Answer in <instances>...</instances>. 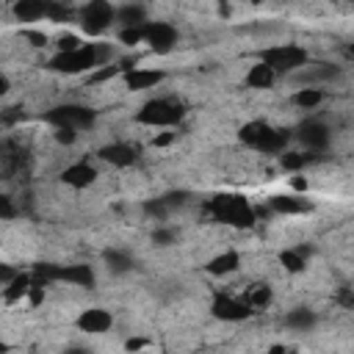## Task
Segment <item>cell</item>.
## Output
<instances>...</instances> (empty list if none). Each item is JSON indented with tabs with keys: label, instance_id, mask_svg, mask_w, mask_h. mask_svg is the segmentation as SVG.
Listing matches in <instances>:
<instances>
[{
	"label": "cell",
	"instance_id": "6da1fadb",
	"mask_svg": "<svg viewBox=\"0 0 354 354\" xmlns=\"http://www.w3.org/2000/svg\"><path fill=\"white\" fill-rule=\"evenodd\" d=\"M207 210L216 221L221 224H230V227H241V230H249L254 227L257 221V210L249 205V199L238 196V194H218L207 202Z\"/></svg>",
	"mask_w": 354,
	"mask_h": 354
},
{
	"label": "cell",
	"instance_id": "7a4b0ae2",
	"mask_svg": "<svg viewBox=\"0 0 354 354\" xmlns=\"http://www.w3.org/2000/svg\"><path fill=\"white\" fill-rule=\"evenodd\" d=\"M183 105L177 100H169V97H160V100H149L141 105V111L136 113V122L138 124H147V127H171L183 119Z\"/></svg>",
	"mask_w": 354,
	"mask_h": 354
},
{
	"label": "cell",
	"instance_id": "3957f363",
	"mask_svg": "<svg viewBox=\"0 0 354 354\" xmlns=\"http://www.w3.org/2000/svg\"><path fill=\"white\" fill-rule=\"evenodd\" d=\"M307 50L299 47V44H277V47H268L260 53V61L274 72V75H288L299 66L307 64Z\"/></svg>",
	"mask_w": 354,
	"mask_h": 354
},
{
	"label": "cell",
	"instance_id": "277c9868",
	"mask_svg": "<svg viewBox=\"0 0 354 354\" xmlns=\"http://www.w3.org/2000/svg\"><path fill=\"white\" fill-rule=\"evenodd\" d=\"M47 66L53 72H61V75H80V72H88L94 66H100L97 61V44H83L72 53H55Z\"/></svg>",
	"mask_w": 354,
	"mask_h": 354
},
{
	"label": "cell",
	"instance_id": "5b68a950",
	"mask_svg": "<svg viewBox=\"0 0 354 354\" xmlns=\"http://www.w3.org/2000/svg\"><path fill=\"white\" fill-rule=\"evenodd\" d=\"M113 22H116V8L111 3H105V0H94V3H88V6L80 8V28L88 36L105 33Z\"/></svg>",
	"mask_w": 354,
	"mask_h": 354
},
{
	"label": "cell",
	"instance_id": "8992f818",
	"mask_svg": "<svg viewBox=\"0 0 354 354\" xmlns=\"http://www.w3.org/2000/svg\"><path fill=\"white\" fill-rule=\"evenodd\" d=\"M53 127H72V130H86L94 124V111L86 108V105H75V102H66V105H58L53 111H47L44 116Z\"/></svg>",
	"mask_w": 354,
	"mask_h": 354
},
{
	"label": "cell",
	"instance_id": "52a82bcc",
	"mask_svg": "<svg viewBox=\"0 0 354 354\" xmlns=\"http://www.w3.org/2000/svg\"><path fill=\"white\" fill-rule=\"evenodd\" d=\"M144 41L149 44L152 53L166 55L177 44V28L169 22H147L144 25Z\"/></svg>",
	"mask_w": 354,
	"mask_h": 354
},
{
	"label": "cell",
	"instance_id": "ba28073f",
	"mask_svg": "<svg viewBox=\"0 0 354 354\" xmlns=\"http://www.w3.org/2000/svg\"><path fill=\"white\" fill-rule=\"evenodd\" d=\"M210 313L216 315V318H221V321H246L254 310L243 301V299H235V296H216L213 299V304H210Z\"/></svg>",
	"mask_w": 354,
	"mask_h": 354
},
{
	"label": "cell",
	"instance_id": "9c48e42d",
	"mask_svg": "<svg viewBox=\"0 0 354 354\" xmlns=\"http://www.w3.org/2000/svg\"><path fill=\"white\" fill-rule=\"evenodd\" d=\"M296 136H299V141L310 152H321L329 144V127L324 122H301L299 130H296Z\"/></svg>",
	"mask_w": 354,
	"mask_h": 354
},
{
	"label": "cell",
	"instance_id": "30bf717a",
	"mask_svg": "<svg viewBox=\"0 0 354 354\" xmlns=\"http://www.w3.org/2000/svg\"><path fill=\"white\" fill-rule=\"evenodd\" d=\"M77 329L80 332H88V335H102V332H108L111 329V324H113V315L108 313V310H102V307H88V310H83L80 315H77Z\"/></svg>",
	"mask_w": 354,
	"mask_h": 354
},
{
	"label": "cell",
	"instance_id": "8fae6325",
	"mask_svg": "<svg viewBox=\"0 0 354 354\" xmlns=\"http://www.w3.org/2000/svg\"><path fill=\"white\" fill-rule=\"evenodd\" d=\"M100 158L105 163H111V166L124 169V166H133L138 160V149L133 144H127V141H113V144H105L100 149Z\"/></svg>",
	"mask_w": 354,
	"mask_h": 354
},
{
	"label": "cell",
	"instance_id": "7c38bea8",
	"mask_svg": "<svg viewBox=\"0 0 354 354\" xmlns=\"http://www.w3.org/2000/svg\"><path fill=\"white\" fill-rule=\"evenodd\" d=\"M94 177H97V169L88 160H77V163H72V166H66L61 171V180L69 188H88L94 183Z\"/></svg>",
	"mask_w": 354,
	"mask_h": 354
},
{
	"label": "cell",
	"instance_id": "4fadbf2b",
	"mask_svg": "<svg viewBox=\"0 0 354 354\" xmlns=\"http://www.w3.org/2000/svg\"><path fill=\"white\" fill-rule=\"evenodd\" d=\"M163 77H166V75H163L160 69H141V66H136L133 72H124V83H127L130 91L152 88V86H158Z\"/></svg>",
	"mask_w": 354,
	"mask_h": 354
},
{
	"label": "cell",
	"instance_id": "5bb4252c",
	"mask_svg": "<svg viewBox=\"0 0 354 354\" xmlns=\"http://www.w3.org/2000/svg\"><path fill=\"white\" fill-rule=\"evenodd\" d=\"M268 207L274 213H282V216H299V213H307L310 210V202L301 199V196H285V194H277L268 199Z\"/></svg>",
	"mask_w": 354,
	"mask_h": 354
},
{
	"label": "cell",
	"instance_id": "9a60e30c",
	"mask_svg": "<svg viewBox=\"0 0 354 354\" xmlns=\"http://www.w3.org/2000/svg\"><path fill=\"white\" fill-rule=\"evenodd\" d=\"M58 282H72V285H77V288H94L97 277H94V268H91V266L77 263V266H61Z\"/></svg>",
	"mask_w": 354,
	"mask_h": 354
},
{
	"label": "cell",
	"instance_id": "2e32d148",
	"mask_svg": "<svg viewBox=\"0 0 354 354\" xmlns=\"http://www.w3.org/2000/svg\"><path fill=\"white\" fill-rule=\"evenodd\" d=\"M238 266H241V254H238L235 249H227V252L216 254V257L205 266V271L213 274V277H227V274L238 271Z\"/></svg>",
	"mask_w": 354,
	"mask_h": 354
},
{
	"label": "cell",
	"instance_id": "e0dca14e",
	"mask_svg": "<svg viewBox=\"0 0 354 354\" xmlns=\"http://www.w3.org/2000/svg\"><path fill=\"white\" fill-rule=\"evenodd\" d=\"M116 22H122V28H144L147 25V8L138 3H127V6L116 8Z\"/></svg>",
	"mask_w": 354,
	"mask_h": 354
},
{
	"label": "cell",
	"instance_id": "ac0fdd59",
	"mask_svg": "<svg viewBox=\"0 0 354 354\" xmlns=\"http://www.w3.org/2000/svg\"><path fill=\"white\" fill-rule=\"evenodd\" d=\"M14 17L19 22H36V19L47 17V3H41V0H19V3H14Z\"/></svg>",
	"mask_w": 354,
	"mask_h": 354
},
{
	"label": "cell",
	"instance_id": "d6986e66",
	"mask_svg": "<svg viewBox=\"0 0 354 354\" xmlns=\"http://www.w3.org/2000/svg\"><path fill=\"white\" fill-rule=\"evenodd\" d=\"M315 313L313 310H307V307H296V310H290L288 315H285V326L288 329H293V332H310L313 326H315Z\"/></svg>",
	"mask_w": 354,
	"mask_h": 354
},
{
	"label": "cell",
	"instance_id": "ffe728a7",
	"mask_svg": "<svg viewBox=\"0 0 354 354\" xmlns=\"http://www.w3.org/2000/svg\"><path fill=\"white\" fill-rule=\"evenodd\" d=\"M271 299H274V293H271V288H268V285H263V282L249 285V288H246V293H243V301H246L252 310H263V307H268V304H271Z\"/></svg>",
	"mask_w": 354,
	"mask_h": 354
},
{
	"label": "cell",
	"instance_id": "44dd1931",
	"mask_svg": "<svg viewBox=\"0 0 354 354\" xmlns=\"http://www.w3.org/2000/svg\"><path fill=\"white\" fill-rule=\"evenodd\" d=\"M274 72L263 64V61H257V64H252L249 66V72H246V86H252V88H268L271 83H274Z\"/></svg>",
	"mask_w": 354,
	"mask_h": 354
},
{
	"label": "cell",
	"instance_id": "7402d4cb",
	"mask_svg": "<svg viewBox=\"0 0 354 354\" xmlns=\"http://www.w3.org/2000/svg\"><path fill=\"white\" fill-rule=\"evenodd\" d=\"M102 260H105V266H108L111 274H127V271H133V257L127 252H122V249H108L102 254Z\"/></svg>",
	"mask_w": 354,
	"mask_h": 354
},
{
	"label": "cell",
	"instance_id": "603a6c76",
	"mask_svg": "<svg viewBox=\"0 0 354 354\" xmlns=\"http://www.w3.org/2000/svg\"><path fill=\"white\" fill-rule=\"evenodd\" d=\"M268 130H271V124H266V122H246V124L241 127V133H238V136H241V141H243V144H249V147H254V149H257Z\"/></svg>",
	"mask_w": 354,
	"mask_h": 354
},
{
	"label": "cell",
	"instance_id": "cb8c5ba5",
	"mask_svg": "<svg viewBox=\"0 0 354 354\" xmlns=\"http://www.w3.org/2000/svg\"><path fill=\"white\" fill-rule=\"evenodd\" d=\"M30 288H33V277L30 274H19L11 285H6V290H3V299L11 304V301H19L22 296H28L30 293Z\"/></svg>",
	"mask_w": 354,
	"mask_h": 354
},
{
	"label": "cell",
	"instance_id": "d4e9b609",
	"mask_svg": "<svg viewBox=\"0 0 354 354\" xmlns=\"http://www.w3.org/2000/svg\"><path fill=\"white\" fill-rule=\"evenodd\" d=\"M293 102H296L299 108H315V105L324 102V91L315 88V86H310V88H299V91L293 94Z\"/></svg>",
	"mask_w": 354,
	"mask_h": 354
},
{
	"label": "cell",
	"instance_id": "484cf974",
	"mask_svg": "<svg viewBox=\"0 0 354 354\" xmlns=\"http://www.w3.org/2000/svg\"><path fill=\"white\" fill-rule=\"evenodd\" d=\"M337 75H340V69H337V66H329V64H318V66L307 69V72L301 75V80H307V83L313 86V83H318V80H332V77H337Z\"/></svg>",
	"mask_w": 354,
	"mask_h": 354
},
{
	"label": "cell",
	"instance_id": "4316f807",
	"mask_svg": "<svg viewBox=\"0 0 354 354\" xmlns=\"http://www.w3.org/2000/svg\"><path fill=\"white\" fill-rule=\"evenodd\" d=\"M279 263L288 268V271H293V274H299V271H304V249H285L282 254H279Z\"/></svg>",
	"mask_w": 354,
	"mask_h": 354
},
{
	"label": "cell",
	"instance_id": "83f0119b",
	"mask_svg": "<svg viewBox=\"0 0 354 354\" xmlns=\"http://www.w3.org/2000/svg\"><path fill=\"white\" fill-rule=\"evenodd\" d=\"M279 163H282L285 171H299L301 166L310 163V155L307 152H282L279 155Z\"/></svg>",
	"mask_w": 354,
	"mask_h": 354
},
{
	"label": "cell",
	"instance_id": "f1b7e54d",
	"mask_svg": "<svg viewBox=\"0 0 354 354\" xmlns=\"http://www.w3.org/2000/svg\"><path fill=\"white\" fill-rule=\"evenodd\" d=\"M72 17H75V11L69 6H64V3H47V19H53V22H69Z\"/></svg>",
	"mask_w": 354,
	"mask_h": 354
},
{
	"label": "cell",
	"instance_id": "f546056e",
	"mask_svg": "<svg viewBox=\"0 0 354 354\" xmlns=\"http://www.w3.org/2000/svg\"><path fill=\"white\" fill-rule=\"evenodd\" d=\"M169 205H166V199L160 196V199H149V202H144V213L147 216H152V218H158V221H163L166 216H169Z\"/></svg>",
	"mask_w": 354,
	"mask_h": 354
},
{
	"label": "cell",
	"instance_id": "4dcf8cb0",
	"mask_svg": "<svg viewBox=\"0 0 354 354\" xmlns=\"http://www.w3.org/2000/svg\"><path fill=\"white\" fill-rule=\"evenodd\" d=\"M119 41L127 44V47H136L144 41V28H122L119 30Z\"/></svg>",
	"mask_w": 354,
	"mask_h": 354
},
{
	"label": "cell",
	"instance_id": "1f68e13d",
	"mask_svg": "<svg viewBox=\"0 0 354 354\" xmlns=\"http://www.w3.org/2000/svg\"><path fill=\"white\" fill-rule=\"evenodd\" d=\"M119 72H124L119 64H108V66L97 69V72L88 77V83H102V80H111V77H113V75H119Z\"/></svg>",
	"mask_w": 354,
	"mask_h": 354
},
{
	"label": "cell",
	"instance_id": "d6a6232c",
	"mask_svg": "<svg viewBox=\"0 0 354 354\" xmlns=\"http://www.w3.org/2000/svg\"><path fill=\"white\" fill-rule=\"evenodd\" d=\"M58 53H72V50H77V47H83V41L75 36V33H64V36H58Z\"/></svg>",
	"mask_w": 354,
	"mask_h": 354
},
{
	"label": "cell",
	"instance_id": "836d02e7",
	"mask_svg": "<svg viewBox=\"0 0 354 354\" xmlns=\"http://www.w3.org/2000/svg\"><path fill=\"white\" fill-rule=\"evenodd\" d=\"M174 241H177V232H174V230L160 227V230L152 232V243H155V246H171Z\"/></svg>",
	"mask_w": 354,
	"mask_h": 354
},
{
	"label": "cell",
	"instance_id": "e575fe53",
	"mask_svg": "<svg viewBox=\"0 0 354 354\" xmlns=\"http://www.w3.org/2000/svg\"><path fill=\"white\" fill-rule=\"evenodd\" d=\"M53 138H55L58 144H75V141H77V130H72V127H55Z\"/></svg>",
	"mask_w": 354,
	"mask_h": 354
},
{
	"label": "cell",
	"instance_id": "d590c367",
	"mask_svg": "<svg viewBox=\"0 0 354 354\" xmlns=\"http://www.w3.org/2000/svg\"><path fill=\"white\" fill-rule=\"evenodd\" d=\"M22 36H25L33 47H47V36H44V33H39V30H22Z\"/></svg>",
	"mask_w": 354,
	"mask_h": 354
},
{
	"label": "cell",
	"instance_id": "8d00e7d4",
	"mask_svg": "<svg viewBox=\"0 0 354 354\" xmlns=\"http://www.w3.org/2000/svg\"><path fill=\"white\" fill-rule=\"evenodd\" d=\"M111 55H113L111 44H105V41H97V61H100V64H105V61H111Z\"/></svg>",
	"mask_w": 354,
	"mask_h": 354
},
{
	"label": "cell",
	"instance_id": "74e56055",
	"mask_svg": "<svg viewBox=\"0 0 354 354\" xmlns=\"http://www.w3.org/2000/svg\"><path fill=\"white\" fill-rule=\"evenodd\" d=\"M163 199H166L169 207H180V205L185 202V194H183V191H171V194H166Z\"/></svg>",
	"mask_w": 354,
	"mask_h": 354
},
{
	"label": "cell",
	"instance_id": "f35d334b",
	"mask_svg": "<svg viewBox=\"0 0 354 354\" xmlns=\"http://www.w3.org/2000/svg\"><path fill=\"white\" fill-rule=\"evenodd\" d=\"M0 216L3 218H14V205L8 196H0Z\"/></svg>",
	"mask_w": 354,
	"mask_h": 354
},
{
	"label": "cell",
	"instance_id": "ab89813d",
	"mask_svg": "<svg viewBox=\"0 0 354 354\" xmlns=\"http://www.w3.org/2000/svg\"><path fill=\"white\" fill-rule=\"evenodd\" d=\"M171 138H174V133H163V136H158L152 144H155V147H166V144H171Z\"/></svg>",
	"mask_w": 354,
	"mask_h": 354
},
{
	"label": "cell",
	"instance_id": "60d3db41",
	"mask_svg": "<svg viewBox=\"0 0 354 354\" xmlns=\"http://www.w3.org/2000/svg\"><path fill=\"white\" fill-rule=\"evenodd\" d=\"M268 354H296V351H293L290 346H271Z\"/></svg>",
	"mask_w": 354,
	"mask_h": 354
},
{
	"label": "cell",
	"instance_id": "b9f144b4",
	"mask_svg": "<svg viewBox=\"0 0 354 354\" xmlns=\"http://www.w3.org/2000/svg\"><path fill=\"white\" fill-rule=\"evenodd\" d=\"M293 188H296V191H304V188H307V180H301V177H293Z\"/></svg>",
	"mask_w": 354,
	"mask_h": 354
},
{
	"label": "cell",
	"instance_id": "7bdbcfd3",
	"mask_svg": "<svg viewBox=\"0 0 354 354\" xmlns=\"http://www.w3.org/2000/svg\"><path fill=\"white\" fill-rule=\"evenodd\" d=\"M141 346H144V340H127V351H136Z\"/></svg>",
	"mask_w": 354,
	"mask_h": 354
},
{
	"label": "cell",
	"instance_id": "ee69618b",
	"mask_svg": "<svg viewBox=\"0 0 354 354\" xmlns=\"http://www.w3.org/2000/svg\"><path fill=\"white\" fill-rule=\"evenodd\" d=\"M66 354H91L88 348H80V346H72V348H66Z\"/></svg>",
	"mask_w": 354,
	"mask_h": 354
},
{
	"label": "cell",
	"instance_id": "f6af8a7d",
	"mask_svg": "<svg viewBox=\"0 0 354 354\" xmlns=\"http://www.w3.org/2000/svg\"><path fill=\"white\" fill-rule=\"evenodd\" d=\"M6 91H8V75L0 77V94H6Z\"/></svg>",
	"mask_w": 354,
	"mask_h": 354
},
{
	"label": "cell",
	"instance_id": "bcb514c9",
	"mask_svg": "<svg viewBox=\"0 0 354 354\" xmlns=\"http://www.w3.org/2000/svg\"><path fill=\"white\" fill-rule=\"evenodd\" d=\"M346 58H351V61H354V41L346 47Z\"/></svg>",
	"mask_w": 354,
	"mask_h": 354
}]
</instances>
